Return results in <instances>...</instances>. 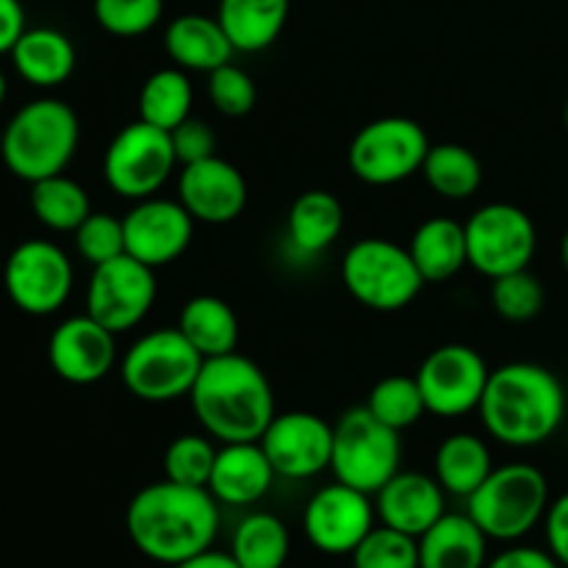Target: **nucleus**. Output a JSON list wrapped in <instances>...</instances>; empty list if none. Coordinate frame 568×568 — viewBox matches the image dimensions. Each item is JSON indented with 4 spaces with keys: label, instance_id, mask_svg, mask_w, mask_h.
I'll return each mask as SVG.
<instances>
[{
    "label": "nucleus",
    "instance_id": "1",
    "mask_svg": "<svg viewBox=\"0 0 568 568\" xmlns=\"http://www.w3.org/2000/svg\"><path fill=\"white\" fill-rule=\"evenodd\" d=\"M125 530L148 560L178 566L214 547L220 532V503L209 488L159 480L133 494L125 510Z\"/></svg>",
    "mask_w": 568,
    "mask_h": 568
},
{
    "label": "nucleus",
    "instance_id": "2",
    "mask_svg": "<svg viewBox=\"0 0 568 568\" xmlns=\"http://www.w3.org/2000/svg\"><path fill=\"white\" fill-rule=\"evenodd\" d=\"M477 414L494 442L516 449L538 447L566 419L564 383L541 364H503L488 375Z\"/></svg>",
    "mask_w": 568,
    "mask_h": 568
},
{
    "label": "nucleus",
    "instance_id": "3",
    "mask_svg": "<svg viewBox=\"0 0 568 568\" xmlns=\"http://www.w3.org/2000/svg\"><path fill=\"white\" fill-rule=\"evenodd\" d=\"M189 403L205 436L220 444L261 442L277 414L270 377L242 353L203 361Z\"/></svg>",
    "mask_w": 568,
    "mask_h": 568
},
{
    "label": "nucleus",
    "instance_id": "4",
    "mask_svg": "<svg viewBox=\"0 0 568 568\" xmlns=\"http://www.w3.org/2000/svg\"><path fill=\"white\" fill-rule=\"evenodd\" d=\"M81 139V122L72 105L55 98H39L14 111L0 136V155L11 175L37 183L61 175L70 166Z\"/></svg>",
    "mask_w": 568,
    "mask_h": 568
},
{
    "label": "nucleus",
    "instance_id": "5",
    "mask_svg": "<svg viewBox=\"0 0 568 568\" xmlns=\"http://www.w3.org/2000/svg\"><path fill=\"white\" fill-rule=\"evenodd\" d=\"M549 510V483L538 466H494L480 488L466 499V514L488 541L516 544L530 536Z\"/></svg>",
    "mask_w": 568,
    "mask_h": 568
},
{
    "label": "nucleus",
    "instance_id": "6",
    "mask_svg": "<svg viewBox=\"0 0 568 568\" xmlns=\"http://www.w3.org/2000/svg\"><path fill=\"white\" fill-rule=\"evenodd\" d=\"M342 283L364 308L394 314L419 297L425 277L408 247L383 236L358 239L342 258Z\"/></svg>",
    "mask_w": 568,
    "mask_h": 568
},
{
    "label": "nucleus",
    "instance_id": "7",
    "mask_svg": "<svg viewBox=\"0 0 568 568\" xmlns=\"http://www.w3.org/2000/svg\"><path fill=\"white\" fill-rule=\"evenodd\" d=\"M203 361L178 327H159L136 338L122 355V386L142 403H172L192 394Z\"/></svg>",
    "mask_w": 568,
    "mask_h": 568
},
{
    "label": "nucleus",
    "instance_id": "8",
    "mask_svg": "<svg viewBox=\"0 0 568 568\" xmlns=\"http://www.w3.org/2000/svg\"><path fill=\"white\" fill-rule=\"evenodd\" d=\"M403 466L399 433L383 425L369 408H353L333 425L331 469L338 483L375 497Z\"/></svg>",
    "mask_w": 568,
    "mask_h": 568
},
{
    "label": "nucleus",
    "instance_id": "9",
    "mask_svg": "<svg viewBox=\"0 0 568 568\" xmlns=\"http://www.w3.org/2000/svg\"><path fill=\"white\" fill-rule=\"evenodd\" d=\"M430 150L425 128L410 116H381L361 128L347 150V164L369 186H394L422 172Z\"/></svg>",
    "mask_w": 568,
    "mask_h": 568
},
{
    "label": "nucleus",
    "instance_id": "10",
    "mask_svg": "<svg viewBox=\"0 0 568 568\" xmlns=\"http://www.w3.org/2000/svg\"><path fill=\"white\" fill-rule=\"evenodd\" d=\"M178 166L170 131L136 120L116 131L103 155V178L125 200L153 197Z\"/></svg>",
    "mask_w": 568,
    "mask_h": 568
},
{
    "label": "nucleus",
    "instance_id": "11",
    "mask_svg": "<svg viewBox=\"0 0 568 568\" xmlns=\"http://www.w3.org/2000/svg\"><path fill=\"white\" fill-rule=\"evenodd\" d=\"M464 227L469 266L488 281L530 270L538 250V231L525 209L514 203H486L464 222Z\"/></svg>",
    "mask_w": 568,
    "mask_h": 568
},
{
    "label": "nucleus",
    "instance_id": "12",
    "mask_svg": "<svg viewBox=\"0 0 568 568\" xmlns=\"http://www.w3.org/2000/svg\"><path fill=\"white\" fill-rule=\"evenodd\" d=\"M3 283L17 308L31 316H50L70 300L75 272L59 244L28 239L11 250Z\"/></svg>",
    "mask_w": 568,
    "mask_h": 568
},
{
    "label": "nucleus",
    "instance_id": "13",
    "mask_svg": "<svg viewBox=\"0 0 568 568\" xmlns=\"http://www.w3.org/2000/svg\"><path fill=\"white\" fill-rule=\"evenodd\" d=\"M155 294H159V281L153 266L125 253L92 266L87 286V314L120 336L144 322L155 305Z\"/></svg>",
    "mask_w": 568,
    "mask_h": 568
},
{
    "label": "nucleus",
    "instance_id": "14",
    "mask_svg": "<svg viewBox=\"0 0 568 568\" xmlns=\"http://www.w3.org/2000/svg\"><path fill=\"white\" fill-rule=\"evenodd\" d=\"M491 369L469 344H442L422 361L416 383L425 397L427 414L455 419L480 408Z\"/></svg>",
    "mask_w": 568,
    "mask_h": 568
},
{
    "label": "nucleus",
    "instance_id": "15",
    "mask_svg": "<svg viewBox=\"0 0 568 568\" xmlns=\"http://www.w3.org/2000/svg\"><path fill=\"white\" fill-rule=\"evenodd\" d=\"M375 519L377 514L369 494L336 480L322 486L308 499L303 510V530L311 547L338 558V555H353V549L375 527Z\"/></svg>",
    "mask_w": 568,
    "mask_h": 568
},
{
    "label": "nucleus",
    "instance_id": "16",
    "mask_svg": "<svg viewBox=\"0 0 568 568\" xmlns=\"http://www.w3.org/2000/svg\"><path fill=\"white\" fill-rule=\"evenodd\" d=\"M266 458L277 477L286 480H311L331 469L333 425L311 410H286L275 414L261 436Z\"/></svg>",
    "mask_w": 568,
    "mask_h": 568
},
{
    "label": "nucleus",
    "instance_id": "17",
    "mask_svg": "<svg viewBox=\"0 0 568 568\" xmlns=\"http://www.w3.org/2000/svg\"><path fill=\"white\" fill-rule=\"evenodd\" d=\"M122 225H125V253L159 270L186 253L197 222L183 209L181 200H164L153 194L136 200V205L122 216Z\"/></svg>",
    "mask_w": 568,
    "mask_h": 568
},
{
    "label": "nucleus",
    "instance_id": "18",
    "mask_svg": "<svg viewBox=\"0 0 568 568\" xmlns=\"http://www.w3.org/2000/svg\"><path fill=\"white\" fill-rule=\"evenodd\" d=\"M247 181L231 161L211 155L205 161L183 164L178 175V200L203 225L236 222L247 209Z\"/></svg>",
    "mask_w": 568,
    "mask_h": 568
},
{
    "label": "nucleus",
    "instance_id": "19",
    "mask_svg": "<svg viewBox=\"0 0 568 568\" xmlns=\"http://www.w3.org/2000/svg\"><path fill=\"white\" fill-rule=\"evenodd\" d=\"M48 361L64 383L92 386L116 364V333L89 314L70 316L50 333Z\"/></svg>",
    "mask_w": 568,
    "mask_h": 568
},
{
    "label": "nucleus",
    "instance_id": "20",
    "mask_svg": "<svg viewBox=\"0 0 568 568\" xmlns=\"http://www.w3.org/2000/svg\"><path fill=\"white\" fill-rule=\"evenodd\" d=\"M375 514L381 525L419 538L447 514V491L436 475L399 469L375 494Z\"/></svg>",
    "mask_w": 568,
    "mask_h": 568
},
{
    "label": "nucleus",
    "instance_id": "21",
    "mask_svg": "<svg viewBox=\"0 0 568 568\" xmlns=\"http://www.w3.org/2000/svg\"><path fill=\"white\" fill-rule=\"evenodd\" d=\"M275 477L277 471L272 469L261 442L222 444L216 449L209 491L227 508H250L272 491Z\"/></svg>",
    "mask_w": 568,
    "mask_h": 568
},
{
    "label": "nucleus",
    "instance_id": "22",
    "mask_svg": "<svg viewBox=\"0 0 568 568\" xmlns=\"http://www.w3.org/2000/svg\"><path fill=\"white\" fill-rule=\"evenodd\" d=\"M164 50L186 72H214L233 59V44L216 17L181 14L166 26Z\"/></svg>",
    "mask_w": 568,
    "mask_h": 568
},
{
    "label": "nucleus",
    "instance_id": "23",
    "mask_svg": "<svg viewBox=\"0 0 568 568\" xmlns=\"http://www.w3.org/2000/svg\"><path fill=\"white\" fill-rule=\"evenodd\" d=\"M11 64L17 75L37 89H55L75 72V44L59 28H26L11 48Z\"/></svg>",
    "mask_w": 568,
    "mask_h": 568
},
{
    "label": "nucleus",
    "instance_id": "24",
    "mask_svg": "<svg viewBox=\"0 0 568 568\" xmlns=\"http://www.w3.org/2000/svg\"><path fill=\"white\" fill-rule=\"evenodd\" d=\"M488 536L469 514H444L419 536V568H486Z\"/></svg>",
    "mask_w": 568,
    "mask_h": 568
},
{
    "label": "nucleus",
    "instance_id": "25",
    "mask_svg": "<svg viewBox=\"0 0 568 568\" xmlns=\"http://www.w3.org/2000/svg\"><path fill=\"white\" fill-rule=\"evenodd\" d=\"M292 0H220L216 20L236 53H261L281 39Z\"/></svg>",
    "mask_w": 568,
    "mask_h": 568
},
{
    "label": "nucleus",
    "instance_id": "26",
    "mask_svg": "<svg viewBox=\"0 0 568 568\" xmlns=\"http://www.w3.org/2000/svg\"><path fill=\"white\" fill-rule=\"evenodd\" d=\"M408 253L425 283L453 281L464 266H469L464 222L449 220V216H430L414 231Z\"/></svg>",
    "mask_w": 568,
    "mask_h": 568
},
{
    "label": "nucleus",
    "instance_id": "27",
    "mask_svg": "<svg viewBox=\"0 0 568 568\" xmlns=\"http://www.w3.org/2000/svg\"><path fill=\"white\" fill-rule=\"evenodd\" d=\"M178 331L205 361L239 353L236 347L239 336H242L239 316L216 294H197V297L186 300L181 316H178Z\"/></svg>",
    "mask_w": 568,
    "mask_h": 568
},
{
    "label": "nucleus",
    "instance_id": "28",
    "mask_svg": "<svg viewBox=\"0 0 568 568\" xmlns=\"http://www.w3.org/2000/svg\"><path fill=\"white\" fill-rule=\"evenodd\" d=\"M342 200L325 189H308L292 203L286 216V236L297 253L320 255L342 236Z\"/></svg>",
    "mask_w": 568,
    "mask_h": 568
},
{
    "label": "nucleus",
    "instance_id": "29",
    "mask_svg": "<svg viewBox=\"0 0 568 568\" xmlns=\"http://www.w3.org/2000/svg\"><path fill=\"white\" fill-rule=\"evenodd\" d=\"M494 471L491 447L475 433H453L444 438L433 458V475L453 497L469 499Z\"/></svg>",
    "mask_w": 568,
    "mask_h": 568
},
{
    "label": "nucleus",
    "instance_id": "30",
    "mask_svg": "<svg viewBox=\"0 0 568 568\" xmlns=\"http://www.w3.org/2000/svg\"><path fill=\"white\" fill-rule=\"evenodd\" d=\"M227 552L242 568H283L292 552V532L281 516L253 510L236 525Z\"/></svg>",
    "mask_w": 568,
    "mask_h": 568
},
{
    "label": "nucleus",
    "instance_id": "31",
    "mask_svg": "<svg viewBox=\"0 0 568 568\" xmlns=\"http://www.w3.org/2000/svg\"><path fill=\"white\" fill-rule=\"evenodd\" d=\"M425 183L444 200H469L483 186V164L466 144H430L422 164Z\"/></svg>",
    "mask_w": 568,
    "mask_h": 568
},
{
    "label": "nucleus",
    "instance_id": "32",
    "mask_svg": "<svg viewBox=\"0 0 568 568\" xmlns=\"http://www.w3.org/2000/svg\"><path fill=\"white\" fill-rule=\"evenodd\" d=\"M194 89L186 70L181 67H164L153 75L144 78L139 89V120L161 128V131H175L183 120L192 116Z\"/></svg>",
    "mask_w": 568,
    "mask_h": 568
},
{
    "label": "nucleus",
    "instance_id": "33",
    "mask_svg": "<svg viewBox=\"0 0 568 568\" xmlns=\"http://www.w3.org/2000/svg\"><path fill=\"white\" fill-rule=\"evenodd\" d=\"M31 211L48 231L75 233L92 214V200L81 183L61 172L31 183Z\"/></svg>",
    "mask_w": 568,
    "mask_h": 568
},
{
    "label": "nucleus",
    "instance_id": "34",
    "mask_svg": "<svg viewBox=\"0 0 568 568\" xmlns=\"http://www.w3.org/2000/svg\"><path fill=\"white\" fill-rule=\"evenodd\" d=\"M366 408H369V414L375 419H381L383 425H388L397 433L414 427L427 414V405L425 397H422L419 383H416V375H388L383 381H377L372 386L369 399H366Z\"/></svg>",
    "mask_w": 568,
    "mask_h": 568
},
{
    "label": "nucleus",
    "instance_id": "35",
    "mask_svg": "<svg viewBox=\"0 0 568 568\" xmlns=\"http://www.w3.org/2000/svg\"><path fill=\"white\" fill-rule=\"evenodd\" d=\"M216 449L220 447H214L211 436L203 433H183L172 438L164 449V477L181 486L209 488Z\"/></svg>",
    "mask_w": 568,
    "mask_h": 568
},
{
    "label": "nucleus",
    "instance_id": "36",
    "mask_svg": "<svg viewBox=\"0 0 568 568\" xmlns=\"http://www.w3.org/2000/svg\"><path fill=\"white\" fill-rule=\"evenodd\" d=\"M349 558L353 568H419V538L377 521Z\"/></svg>",
    "mask_w": 568,
    "mask_h": 568
},
{
    "label": "nucleus",
    "instance_id": "37",
    "mask_svg": "<svg viewBox=\"0 0 568 568\" xmlns=\"http://www.w3.org/2000/svg\"><path fill=\"white\" fill-rule=\"evenodd\" d=\"M544 300L547 294H544L541 281L530 270L510 272L491 281V305L505 322L521 325V322L536 320L544 308Z\"/></svg>",
    "mask_w": 568,
    "mask_h": 568
},
{
    "label": "nucleus",
    "instance_id": "38",
    "mask_svg": "<svg viewBox=\"0 0 568 568\" xmlns=\"http://www.w3.org/2000/svg\"><path fill=\"white\" fill-rule=\"evenodd\" d=\"M92 11L105 33L133 39L159 26L164 17V0H94Z\"/></svg>",
    "mask_w": 568,
    "mask_h": 568
},
{
    "label": "nucleus",
    "instance_id": "39",
    "mask_svg": "<svg viewBox=\"0 0 568 568\" xmlns=\"http://www.w3.org/2000/svg\"><path fill=\"white\" fill-rule=\"evenodd\" d=\"M75 250L87 264L100 266L105 261H114L125 255V225L120 216L103 214V211H92L87 220L78 225Z\"/></svg>",
    "mask_w": 568,
    "mask_h": 568
},
{
    "label": "nucleus",
    "instance_id": "40",
    "mask_svg": "<svg viewBox=\"0 0 568 568\" xmlns=\"http://www.w3.org/2000/svg\"><path fill=\"white\" fill-rule=\"evenodd\" d=\"M209 100L220 114L247 116L255 109L258 89H255V81L247 70L227 61L220 70L209 72Z\"/></svg>",
    "mask_w": 568,
    "mask_h": 568
},
{
    "label": "nucleus",
    "instance_id": "41",
    "mask_svg": "<svg viewBox=\"0 0 568 568\" xmlns=\"http://www.w3.org/2000/svg\"><path fill=\"white\" fill-rule=\"evenodd\" d=\"M172 148H175L178 164H194L216 155V133L205 120H183L175 131H170Z\"/></svg>",
    "mask_w": 568,
    "mask_h": 568
},
{
    "label": "nucleus",
    "instance_id": "42",
    "mask_svg": "<svg viewBox=\"0 0 568 568\" xmlns=\"http://www.w3.org/2000/svg\"><path fill=\"white\" fill-rule=\"evenodd\" d=\"M544 532H547L549 552L560 566L568 568V491L549 503L547 516H544Z\"/></svg>",
    "mask_w": 568,
    "mask_h": 568
},
{
    "label": "nucleus",
    "instance_id": "43",
    "mask_svg": "<svg viewBox=\"0 0 568 568\" xmlns=\"http://www.w3.org/2000/svg\"><path fill=\"white\" fill-rule=\"evenodd\" d=\"M486 568H564L555 560L549 549L527 547V544H514V547L503 549L499 555L488 558Z\"/></svg>",
    "mask_w": 568,
    "mask_h": 568
},
{
    "label": "nucleus",
    "instance_id": "44",
    "mask_svg": "<svg viewBox=\"0 0 568 568\" xmlns=\"http://www.w3.org/2000/svg\"><path fill=\"white\" fill-rule=\"evenodd\" d=\"M26 31V9L20 0H0V55L11 53Z\"/></svg>",
    "mask_w": 568,
    "mask_h": 568
},
{
    "label": "nucleus",
    "instance_id": "45",
    "mask_svg": "<svg viewBox=\"0 0 568 568\" xmlns=\"http://www.w3.org/2000/svg\"><path fill=\"white\" fill-rule=\"evenodd\" d=\"M172 568H242L236 564L231 552H220V549H205V552L194 555V558L183 560V564L172 566Z\"/></svg>",
    "mask_w": 568,
    "mask_h": 568
},
{
    "label": "nucleus",
    "instance_id": "46",
    "mask_svg": "<svg viewBox=\"0 0 568 568\" xmlns=\"http://www.w3.org/2000/svg\"><path fill=\"white\" fill-rule=\"evenodd\" d=\"M560 261H564V270L568 272V227L564 233V242H560Z\"/></svg>",
    "mask_w": 568,
    "mask_h": 568
},
{
    "label": "nucleus",
    "instance_id": "47",
    "mask_svg": "<svg viewBox=\"0 0 568 568\" xmlns=\"http://www.w3.org/2000/svg\"><path fill=\"white\" fill-rule=\"evenodd\" d=\"M6 75H3V70H0V105H3V100H6Z\"/></svg>",
    "mask_w": 568,
    "mask_h": 568
},
{
    "label": "nucleus",
    "instance_id": "48",
    "mask_svg": "<svg viewBox=\"0 0 568 568\" xmlns=\"http://www.w3.org/2000/svg\"><path fill=\"white\" fill-rule=\"evenodd\" d=\"M564 125H566V133H568V98H566V105H564Z\"/></svg>",
    "mask_w": 568,
    "mask_h": 568
}]
</instances>
